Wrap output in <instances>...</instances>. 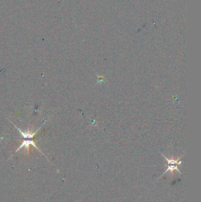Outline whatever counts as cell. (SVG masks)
I'll use <instances>...</instances> for the list:
<instances>
[{
  "mask_svg": "<svg viewBox=\"0 0 201 202\" xmlns=\"http://www.w3.org/2000/svg\"><path fill=\"white\" fill-rule=\"evenodd\" d=\"M14 125V127L17 129V130L20 133V134H21V135L23 136V138H33V137L36 135L37 133L40 130V129L41 128V127H40V128H39L36 132H34V133H31V132L29 130H28L27 132H23V131H22L20 128H18L17 126H15V125Z\"/></svg>",
  "mask_w": 201,
  "mask_h": 202,
  "instance_id": "1",
  "label": "cell"
},
{
  "mask_svg": "<svg viewBox=\"0 0 201 202\" xmlns=\"http://www.w3.org/2000/svg\"><path fill=\"white\" fill-rule=\"evenodd\" d=\"M30 145H32V146H33L34 147H35L37 148V149L39 150V148L36 146V143H35L33 140H24V141L23 142V143L21 144V146L18 147V148L16 150L15 152L18 151L20 149H21V148H23V147H24L25 148H27V149H28V147H29Z\"/></svg>",
  "mask_w": 201,
  "mask_h": 202,
  "instance_id": "2",
  "label": "cell"
}]
</instances>
